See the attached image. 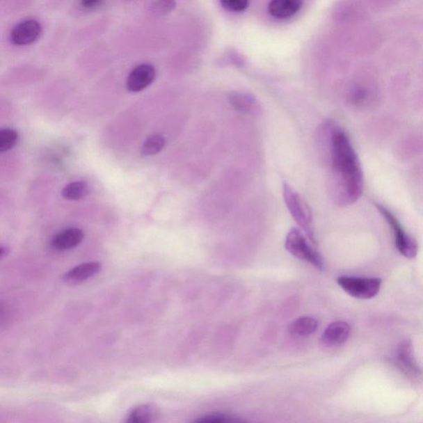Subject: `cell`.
<instances>
[{
  "instance_id": "cell-1",
  "label": "cell",
  "mask_w": 423,
  "mask_h": 423,
  "mask_svg": "<svg viewBox=\"0 0 423 423\" xmlns=\"http://www.w3.org/2000/svg\"><path fill=\"white\" fill-rule=\"evenodd\" d=\"M330 152L334 200L340 206L354 204L363 193L362 170L346 132L334 125L330 129Z\"/></svg>"
},
{
  "instance_id": "cell-2",
  "label": "cell",
  "mask_w": 423,
  "mask_h": 423,
  "mask_svg": "<svg viewBox=\"0 0 423 423\" xmlns=\"http://www.w3.org/2000/svg\"><path fill=\"white\" fill-rule=\"evenodd\" d=\"M283 197L291 216L295 220L312 244H316V233L314 218L310 207L304 198L288 183L283 184Z\"/></svg>"
},
{
  "instance_id": "cell-3",
  "label": "cell",
  "mask_w": 423,
  "mask_h": 423,
  "mask_svg": "<svg viewBox=\"0 0 423 423\" xmlns=\"http://www.w3.org/2000/svg\"><path fill=\"white\" fill-rule=\"evenodd\" d=\"M285 249L295 258L315 267L317 270L324 271L325 263L323 257L310 242L304 232L298 228H293L286 237Z\"/></svg>"
},
{
  "instance_id": "cell-4",
  "label": "cell",
  "mask_w": 423,
  "mask_h": 423,
  "mask_svg": "<svg viewBox=\"0 0 423 423\" xmlns=\"http://www.w3.org/2000/svg\"><path fill=\"white\" fill-rule=\"evenodd\" d=\"M337 284L351 297L370 299L380 292L382 280L378 278L340 276L337 279Z\"/></svg>"
},
{
  "instance_id": "cell-5",
  "label": "cell",
  "mask_w": 423,
  "mask_h": 423,
  "mask_svg": "<svg viewBox=\"0 0 423 423\" xmlns=\"http://www.w3.org/2000/svg\"><path fill=\"white\" fill-rule=\"evenodd\" d=\"M377 209L383 218L386 219L393 229L395 238V244L397 249L399 250L400 254L408 259H413L417 257L418 246L415 239L408 235L406 231L400 224L399 220L394 217V215L388 210L385 207L377 205Z\"/></svg>"
},
{
  "instance_id": "cell-6",
  "label": "cell",
  "mask_w": 423,
  "mask_h": 423,
  "mask_svg": "<svg viewBox=\"0 0 423 423\" xmlns=\"http://www.w3.org/2000/svg\"><path fill=\"white\" fill-rule=\"evenodd\" d=\"M42 32L41 24L34 19L21 22L12 30L11 40L17 46H26L36 41Z\"/></svg>"
},
{
  "instance_id": "cell-7",
  "label": "cell",
  "mask_w": 423,
  "mask_h": 423,
  "mask_svg": "<svg viewBox=\"0 0 423 423\" xmlns=\"http://www.w3.org/2000/svg\"><path fill=\"white\" fill-rule=\"evenodd\" d=\"M156 77L155 67L151 64H141L131 70L127 81V88L131 92H140L153 82Z\"/></svg>"
},
{
  "instance_id": "cell-8",
  "label": "cell",
  "mask_w": 423,
  "mask_h": 423,
  "mask_svg": "<svg viewBox=\"0 0 423 423\" xmlns=\"http://www.w3.org/2000/svg\"><path fill=\"white\" fill-rule=\"evenodd\" d=\"M351 329V326L345 321H335L325 329L320 341L328 347L341 346L349 338Z\"/></svg>"
},
{
  "instance_id": "cell-9",
  "label": "cell",
  "mask_w": 423,
  "mask_h": 423,
  "mask_svg": "<svg viewBox=\"0 0 423 423\" xmlns=\"http://www.w3.org/2000/svg\"><path fill=\"white\" fill-rule=\"evenodd\" d=\"M101 269L102 264L100 262L83 263L66 272L63 276V281L68 285H78L98 274Z\"/></svg>"
},
{
  "instance_id": "cell-10",
  "label": "cell",
  "mask_w": 423,
  "mask_h": 423,
  "mask_svg": "<svg viewBox=\"0 0 423 423\" xmlns=\"http://www.w3.org/2000/svg\"><path fill=\"white\" fill-rule=\"evenodd\" d=\"M83 237H85V233L81 229L70 228L53 237L51 240V246L56 250L73 249L81 244Z\"/></svg>"
},
{
  "instance_id": "cell-11",
  "label": "cell",
  "mask_w": 423,
  "mask_h": 423,
  "mask_svg": "<svg viewBox=\"0 0 423 423\" xmlns=\"http://www.w3.org/2000/svg\"><path fill=\"white\" fill-rule=\"evenodd\" d=\"M397 356L405 372L413 374V376H420L422 374L420 365H417L415 356H414L411 341L404 340L399 343L398 350H397Z\"/></svg>"
},
{
  "instance_id": "cell-12",
  "label": "cell",
  "mask_w": 423,
  "mask_h": 423,
  "mask_svg": "<svg viewBox=\"0 0 423 423\" xmlns=\"http://www.w3.org/2000/svg\"><path fill=\"white\" fill-rule=\"evenodd\" d=\"M302 4L301 0H273L269 3L268 10L276 19H285L296 15Z\"/></svg>"
},
{
  "instance_id": "cell-13",
  "label": "cell",
  "mask_w": 423,
  "mask_h": 423,
  "mask_svg": "<svg viewBox=\"0 0 423 423\" xmlns=\"http://www.w3.org/2000/svg\"><path fill=\"white\" fill-rule=\"evenodd\" d=\"M157 413L150 404H141L127 413L123 423H156Z\"/></svg>"
},
{
  "instance_id": "cell-14",
  "label": "cell",
  "mask_w": 423,
  "mask_h": 423,
  "mask_svg": "<svg viewBox=\"0 0 423 423\" xmlns=\"http://www.w3.org/2000/svg\"><path fill=\"white\" fill-rule=\"evenodd\" d=\"M317 328L319 323L314 317L304 316L298 317L290 324L289 332L294 337H306L314 334Z\"/></svg>"
},
{
  "instance_id": "cell-15",
  "label": "cell",
  "mask_w": 423,
  "mask_h": 423,
  "mask_svg": "<svg viewBox=\"0 0 423 423\" xmlns=\"http://www.w3.org/2000/svg\"><path fill=\"white\" fill-rule=\"evenodd\" d=\"M229 101L241 112L249 114H257L260 112V105L257 99L250 95L232 93L229 96Z\"/></svg>"
},
{
  "instance_id": "cell-16",
  "label": "cell",
  "mask_w": 423,
  "mask_h": 423,
  "mask_svg": "<svg viewBox=\"0 0 423 423\" xmlns=\"http://www.w3.org/2000/svg\"><path fill=\"white\" fill-rule=\"evenodd\" d=\"M89 185L85 182H74L65 185L61 195L70 201L81 200L89 193Z\"/></svg>"
},
{
  "instance_id": "cell-17",
  "label": "cell",
  "mask_w": 423,
  "mask_h": 423,
  "mask_svg": "<svg viewBox=\"0 0 423 423\" xmlns=\"http://www.w3.org/2000/svg\"><path fill=\"white\" fill-rule=\"evenodd\" d=\"M165 145L164 136L158 134L150 136L143 145L142 155L144 157L157 155L164 148Z\"/></svg>"
},
{
  "instance_id": "cell-18",
  "label": "cell",
  "mask_w": 423,
  "mask_h": 423,
  "mask_svg": "<svg viewBox=\"0 0 423 423\" xmlns=\"http://www.w3.org/2000/svg\"><path fill=\"white\" fill-rule=\"evenodd\" d=\"M19 135L15 130L3 129L0 131V152H6L15 147Z\"/></svg>"
},
{
  "instance_id": "cell-19",
  "label": "cell",
  "mask_w": 423,
  "mask_h": 423,
  "mask_svg": "<svg viewBox=\"0 0 423 423\" xmlns=\"http://www.w3.org/2000/svg\"><path fill=\"white\" fill-rule=\"evenodd\" d=\"M175 7L174 1H157L152 3V6H150V11L153 15H164L173 10Z\"/></svg>"
},
{
  "instance_id": "cell-20",
  "label": "cell",
  "mask_w": 423,
  "mask_h": 423,
  "mask_svg": "<svg viewBox=\"0 0 423 423\" xmlns=\"http://www.w3.org/2000/svg\"><path fill=\"white\" fill-rule=\"evenodd\" d=\"M221 6L225 10L230 12H242L249 6V2L246 0H223Z\"/></svg>"
},
{
  "instance_id": "cell-21",
  "label": "cell",
  "mask_w": 423,
  "mask_h": 423,
  "mask_svg": "<svg viewBox=\"0 0 423 423\" xmlns=\"http://www.w3.org/2000/svg\"><path fill=\"white\" fill-rule=\"evenodd\" d=\"M103 3L104 2L97 1V0H89V1L81 2V6L83 10L92 11L98 10V8L103 6Z\"/></svg>"
},
{
  "instance_id": "cell-22",
  "label": "cell",
  "mask_w": 423,
  "mask_h": 423,
  "mask_svg": "<svg viewBox=\"0 0 423 423\" xmlns=\"http://www.w3.org/2000/svg\"><path fill=\"white\" fill-rule=\"evenodd\" d=\"M10 253V248H7L6 246H2L1 248H0V257H1V259L6 257Z\"/></svg>"
}]
</instances>
